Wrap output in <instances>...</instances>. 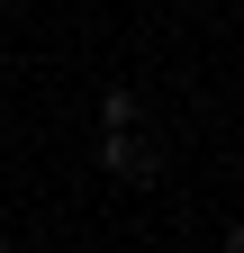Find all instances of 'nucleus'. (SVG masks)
<instances>
[{
    "label": "nucleus",
    "mask_w": 244,
    "mask_h": 253,
    "mask_svg": "<svg viewBox=\"0 0 244 253\" xmlns=\"http://www.w3.org/2000/svg\"><path fill=\"white\" fill-rule=\"evenodd\" d=\"M100 163H109L118 181H154V145H145L136 126H109V145H100Z\"/></svg>",
    "instance_id": "f257e3e1"
},
{
    "label": "nucleus",
    "mask_w": 244,
    "mask_h": 253,
    "mask_svg": "<svg viewBox=\"0 0 244 253\" xmlns=\"http://www.w3.org/2000/svg\"><path fill=\"white\" fill-rule=\"evenodd\" d=\"M226 253H244V226H235V235H226Z\"/></svg>",
    "instance_id": "f03ea898"
}]
</instances>
